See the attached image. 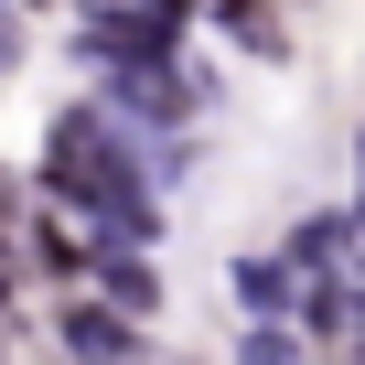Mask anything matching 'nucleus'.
Returning a JSON list of instances; mask_svg holds the SVG:
<instances>
[{
	"label": "nucleus",
	"mask_w": 365,
	"mask_h": 365,
	"mask_svg": "<svg viewBox=\"0 0 365 365\" xmlns=\"http://www.w3.org/2000/svg\"><path fill=\"white\" fill-rule=\"evenodd\" d=\"M54 344H65L76 365H140V354H150V344H140V322H129V312H108L97 290H65V301H54Z\"/></svg>",
	"instance_id": "1"
},
{
	"label": "nucleus",
	"mask_w": 365,
	"mask_h": 365,
	"mask_svg": "<svg viewBox=\"0 0 365 365\" xmlns=\"http://www.w3.org/2000/svg\"><path fill=\"white\" fill-rule=\"evenodd\" d=\"M86 279H97V301H108V312H129V322H150V312H161V269H150L140 247H97V258H86Z\"/></svg>",
	"instance_id": "2"
},
{
	"label": "nucleus",
	"mask_w": 365,
	"mask_h": 365,
	"mask_svg": "<svg viewBox=\"0 0 365 365\" xmlns=\"http://www.w3.org/2000/svg\"><path fill=\"white\" fill-rule=\"evenodd\" d=\"M237 301L258 322H279V312H301V269L290 258H237Z\"/></svg>",
	"instance_id": "3"
},
{
	"label": "nucleus",
	"mask_w": 365,
	"mask_h": 365,
	"mask_svg": "<svg viewBox=\"0 0 365 365\" xmlns=\"http://www.w3.org/2000/svg\"><path fill=\"white\" fill-rule=\"evenodd\" d=\"M215 33H226V43H247V54H269V65L290 54V43H279V22H269V0H215Z\"/></svg>",
	"instance_id": "4"
},
{
	"label": "nucleus",
	"mask_w": 365,
	"mask_h": 365,
	"mask_svg": "<svg viewBox=\"0 0 365 365\" xmlns=\"http://www.w3.org/2000/svg\"><path fill=\"white\" fill-rule=\"evenodd\" d=\"M301 322H312V333H344V322H354V290H344V279H312V290H301Z\"/></svg>",
	"instance_id": "5"
},
{
	"label": "nucleus",
	"mask_w": 365,
	"mask_h": 365,
	"mask_svg": "<svg viewBox=\"0 0 365 365\" xmlns=\"http://www.w3.org/2000/svg\"><path fill=\"white\" fill-rule=\"evenodd\" d=\"M237 365H301V333H290V322H247Z\"/></svg>",
	"instance_id": "6"
},
{
	"label": "nucleus",
	"mask_w": 365,
	"mask_h": 365,
	"mask_svg": "<svg viewBox=\"0 0 365 365\" xmlns=\"http://www.w3.org/2000/svg\"><path fill=\"white\" fill-rule=\"evenodd\" d=\"M11 54H22V33H11V22H0V65H11Z\"/></svg>",
	"instance_id": "7"
},
{
	"label": "nucleus",
	"mask_w": 365,
	"mask_h": 365,
	"mask_svg": "<svg viewBox=\"0 0 365 365\" xmlns=\"http://www.w3.org/2000/svg\"><path fill=\"white\" fill-rule=\"evenodd\" d=\"M22 11H43V0H22Z\"/></svg>",
	"instance_id": "8"
}]
</instances>
